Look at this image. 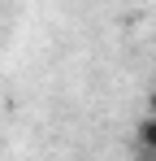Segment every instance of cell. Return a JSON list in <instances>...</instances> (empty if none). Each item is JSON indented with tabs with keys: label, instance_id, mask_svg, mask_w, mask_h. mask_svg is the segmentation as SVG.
Masks as SVG:
<instances>
[{
	"label": "cell",
	"instance_id": "obj_2",
	"mask_svg": "<svg viewBox=\"0 0 156 161\" xmlns=\"http://www.w3.org/2000/svg\"><path fill=\"white\" fill-rule=\"evenodd\" d=\"M148 118H156V92L148 96Z\"/></svg>",
	"mask_w": 156,
	"mask_h": 161
},
{
	"label": "cell",
	"instance_id": "obj_1",
	"mask_svg": "<svg viewBox=\"0 0 156 161\" xmlns=\"http://www.w3.org/2000/svg\"><path fill=\"white\" fill-rule=\"evenodd\" d=\"M139 144L156 157V118H143V122H139Z\"/></svg>",
	"mask_w": 156,
	"mask_h": 161
}]
</instances>
